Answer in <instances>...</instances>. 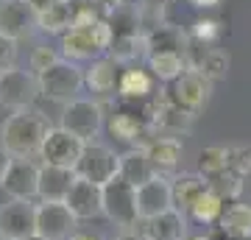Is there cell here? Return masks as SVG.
<instances>
[{"instance_id":"cell-35","label":"cell","mask_w":251,"mask_h":240,"mask_svg":"<svg viewBox=\"0 0 251 240\" xmlns=\"http://www.w3.org/2000/svg\"><path fill=\"white\" fill-rule=\"evenodd\" d=\"M229 168L237 176H251V145L240 142V145H229Z\"/></svg>"},{"instance_id":"cell-25","label":"cell","mask_w":251,"mask_h":240,"mask_svg":"<svg viewBox=\"0 0 251 240\" xmlns=\"http://www.w3.org/2000/svg\"><path fill=\"white\" fill-rule=\"evenodd\" d=\"M120 176H123L128 185L143 187L145 182H151V179L159 176V173L153 168L148 151H145L143 145H137V148H128L126 154H120Z\"/></svg>"},{"instance_id":"cell-11","label":"cell","mask_w":251,"mask_h":240,"mask_svg":"<svg viewBox=\"0 0 251 240\" xmlns=\"http://www.w3.org/2000/svg\"><path fill=\"white\" fill-rule=\"evenodd\" d=\"M39 31V11L31 0H0V34L20 42Z\"/></svg>"},{"instance_id":"cell-33","label":"cell","mask_w":251,"mask_h":240,"mask_svg":"<svg viewBox=\"0 0 251 240\" xmlns=\"http://www.w3.org/2000/svg\"><path fill=\"white\" fill-rule=\"evenodd\" d=\"M243 187H246V182H243V176H237L234 170H226V173H221V176L209 179V190H212L215 196L224 198L226 204H234V201L240 198Z\"/></svg>"},{"instance_id":"cell-1","label":"cell","mask_w":251,"mask_h":240,"mask_svg":"<svg viewBox=\"0 0 251 240\" xmlns=\"http://www.w3.org/2000/svg\"><path fill=\"white\" fill-rule=\"evenodd\" d=\"M50 126L39 112L34 109H20L11 112L3 123H0V142L11 157L20 160H34L42 151V142H45Z\"/></svg>"},{"instance_id":"cell-18","label":"cell","mask_w":251,"mask_h":240,"mask_svg":"<svg viewBox=\"0 0 251 240\" xmlns=\"http://www.w3.org/2000/svg\"><path fill=\"white\" fill-rule=\"evenodd\" d=\"M64 204L73 210V215L78 221H90V218H98L103 215V187L92 185L87 179H75L70 196Z\"/></svg>"},{"instance_id":"cell-8","label":"cell","mask_w":251,"mask_h":240,"mask_svg":"<svg viewBox=\"0 0 251 240\" xmlns=\"http://www.w3.org/2000/svg\"><path fill=\"white\" fill-rule=\"evenodd\" d=\"M165 92H168V98H171L179 109H184L187 115L196 117L198 112H204L209 98H212V81L206 79V76H201V73H196V70H187L181 79L173 81Z\"/></svg>"},{"instance_id":"cell-36","label":"cell","mask_w":251,"mask_h":240,"mask_svg":"<svg viewBox=\"0 0 251 240\" xmlns=\"http://www.w3.org/2000/svg\"><path fill=\"white\" fill-rule=\"evenodd\" d=\"M59 59H62V51H53V48H48V45H39V48H34V53H31L28 70H34L36 76H39V73H45L48 67H53Z\"/></svg>"},{"instance_id":"cell-10","label":"cell","mask_w":251,"mask_h":240,"mask_svg":"<svg viewBox=\"0 0 251 240\" xmlns=\"http://www.w3.org/2000/svg\"><path fill=\"white\" fill-rule=\"evenodd\" d=\"M75 173L78 179H87L92 185L103 187L120 176V154H115L109 145H100V142H87Z\"/></svg>"},{"instance_id":"cell-26","label":"cell","mask_w":251,"mask_h":240,"mask_svg":"<svg viewBox=\"0 0 251 240\" xmlns=\"http://www.w3.org/2000/svg\"><path fill=\"white\" fill-rule=\"evenodd\" d=\"M148 70H151L153 79L165 81V84H173V81L181 79L190 67H187L184 53H176V51H159V53L148 56Z\"/></svg>"},{"instance_id":"cell-43","label":"cell","mask_w":251,"mask_h":240,"mask_svg":"<svg viewBox=\"0 0 251 240\" xmlns=\"http://www.w3.org/2000/svg\"><path fill=\"white\" fill-rule=\"evenodd\" d=\"M212 240H237V238H229V235H224L221 229H215V235H212Z\"/></svg>"},{"instance_id":"cell-29","label":"cell","mask_w":251,"mask_h":240,"mask_svg":"<svg viewBox=\"0 0 251 240\" xmlns=\"http://www.w3.org/2000/svg\"><path fill=\"white\" fill-rule=\"evenodd\" d=\"M73 28V3L70 0H62L50 9L39 11V31L42 34H59L64 36Z\"/></svg>"},{"instance_id":"cell-47","label":"cell","mask_w":251,"mask_h":240,"mask_svg":"<svg viewBox=\"0 0 251 240\" xmlns=\"http://www.w3.org/2000/svg\"><path fill=\"white\" fill-rule=\"evenodd\" d=\"M0 240H9V238H3V235H0Z\"/></svg>"},{"instance_id":"cell-12","label":"cell","mask_w":251,"mask_h":240,"mask_svg":"<svg viewBox=\"0 0 251 240\" xmlns=\"http://www.w3.org/2000/svg\"><path fill=\"white\" fill-rule=\"evenodd\" d=\"M78 229V218L64 201H39L36 207V235L45 240H70Z\"/></svg>"},{"instance_id":"cell-23","label":"cell","mask_w":251,"mask_h":240,"mask_svg":"<svg viewBox=\"0 0 251 240\" xmlns=\"http://www.w3.org/2000/svg\"><path fill=\"white\" fill-rule=\"evenodd\" d=\"M171 185H173V204H176V210L184 213V215H187L190 210H193V204L209 190V182H206L198 170L196 173H176V176H171Z\"/></svg>"},{"instance_id":"cell-40","label":"cell","mask_w":251,"mask_h":240,"mask_svg":"<svg viewBox=\"0 0 251 240\" xmlns=\"http://www.w3.org/2000/svg\"><path fill=\"white\" fill-rule=\"evenodd\" d=\"M115 240H145V238L137 229H120V235H117Z\"/></svg>"},{"instance_id":"cell-34","label":"cell","mask_w":251,"mask_h":240,"mask_svg":"<svg viewBox=\"0 0 251 240\" xmlns=\"http://www.w3.org/2000/svg\"><path fill=\"white\" fill-rule=\"evenodd\" d=\"M224 34V26L218 20H196L193 28H190V39L201 45H215Z\"/></svg>"},{"instance_id":"cell-13","label":"cell","mask_w":251,"mask_h":240,"mask_svg":"<svg viewBox=\"0 0 251 240\" xmlns=\"http://www.w3.org/2000/svg\"><path fill=\"white\" fill-rule=\"evenodd\" d=\"M39 168L34 160H20L14 157L6 170V176L0 182L3 193L9 198H20V201H34L39 198Z\"/></svg>"},{"instance_id":"cell-44","label":"cell","mask_w":251,"mask_h":240,"mask_svg":"<svg viewBox=\"0 0 251 240\" xmlns=\"http://www.w3.org/2000/svg\"><path fill=\"white\" fill-rule=\"evenodd\" d=\"M109 6H112V9H117V6H126V3H128V0H106Z\"/></svg>"},{"instance_id":"cell-16","label":"cell","mask_w":251,"mask_h":240,"mask_svg":"<svg viewBox=\"0 0 251 240\" xmlns=\"http://www.w3.org/2000/svg\"><path fill=\"white\" fill-rule=\"evenodd\" d=\"M137 210H140V221L145 218H156L176 210L173 204V185L168 176H153L143 187H137Z\"/></svg>"},{"instance_id":"cell-37","label":"cell","mask_w":251,"mask_h":240,"mask_svg":"<svg viewBox=\"0 0 251 240\" xmlns=\"http://www.w3.org/2000/svg\"><path fill=\"white\" fill-rule=\"evenodd\" d=\"M14 62H17V42L0 34V73L14 67Z\"/></svg>"},{"instance_id":"cell-42","label":"cell","mask_w":251,"mask_h":240,"mask_svg":"<svg viewBox=\"0 0 251 240\" xmlns=\"http://www.w3.org/2000/svg\"><path fill=\"white\" fill-rule=\"evenodd\" d=\"M224 0H193V6L196 9H215V6H221Z\"/></svg>"},{"instance_id":"cell-28","label":"cell","mask_w":251,"mask_h":240,"mask_svg":"<svg viewBox=\"0 0 251 240\" xmlns=\"http://www.w3.org/2000/svg\"><path fill=\"white\" fill-rule=\"evenodd\" d=\"M218 229L237 240H251V204H229Z\"/></svg>"},{"instance_id":"cell-30","label":"cell","mask_w":251,"mask_h":240,"mask_svg":"<svg viewBox=\"0 0 251 240\" xmlns=\"http://www.w3.org/2000/svg\"><path fill=\"white\" fill-rule=\"evenodd\" d=\"M224 213H226V201L221 196H215L212 190H206L204 196L193 204V210L187 215L196 223H201V226H218L221 218H224Z\"/></svg>"},{"instance_id":"cell-7","label":"cell","mask_w":251,"mask_h":240,"mask_svg":"<svg viewBox=\"0 0 251 240\" xmlns=\"http://www.w3.org/2000/svg\"><path fill=\"white\" fill-rule=\"evenodd\" d=\"M131 107L134 109H128V107L115 109V112L109 115V120H106V129H109V134H112L115 140L137 148V142L145 145V142L153 137V126H151V120L145 117L143 104H131Z\"/></svg>"},{"instance_id":"cell-9","label":"cell","mask_w":251,"mask_h":240,"mask_svg":"<svg viewBox=\"0 0 251 240\" xmlns=\"http://www.w3.org/2000/svg\"><path fill=\"white\" fill-rule=\"evenodd\" d=\"M84 148H87V142L70 134L67 129L62 126H50V132H48L45 142H42V151H39V160L42 165H59V168H78L81 157H84Z\"/></svg>"},{"instance_id":"cell-19","label":"cell","mask_w":251,"mask_h":240,"mask_svg":"<svg viewBox=\"0 0 251 240\" xmlns=\"http://www.w3.org/2000/svg\"><path fill=\"white\" fill-rule=\"evenodd\" d=\"M78 173L73 168L42 165L39 168V201H67Z\"/></svg>"},{"instance_id":"cell-14","label":"cell","mask_w":251,"mask_h":240,"mask_svg":"<svg viewBox=\"0 0 251 240\" xmlns=\"http://www.w3.org/2000/svg\"><path fill=\"white\" fill-rule=\"evenodd\" d=\"M36 207L39 204L20 198H9L6 204H0V235L9 240L36 235Z\"/></svg>"},{"instance_id":"cell-27","label":"cell","mask_w":251,"mask_h":240,"mask_svg":"<svg viewBox=\"0 0 251 240\" xmlns=\"http://www.w3.org/2000/svg\"><path fill=\"white\" fill-rule=\"evenodd\" d=\"M148 39V51L151 53H159V51H176V53H184L190 45V36L181 31V28L171 26V23H165V26L153 28L145 34Z\"/></svg>"},{"instance_id":"cell-46","label":"cell","mask_w":251,"mask_h":240,"mask_svg":"<svg viewBox=\"0 0 251 240\" xmlns=\"http://www.w3.org/2000/svg\"><path fill=\"white\" fill-rule=\"evenodd\" d=\"M23 240H45L42 235H28V238H23Z\"/></svg>"},{"instance_id":"cell-31","label":"cell","mask_w":251,"mask_h":240,"mask_svg":"<svg viewBox=\"0 0 251 240\" xmlns=\"http://www.w3.org/2000/svg\"><path fill=\"white\" fill-rule=\"evenodd\" d=\"M112 6L106 0H78L73 3V28H87V26H98L103 20H109Z\"/></svg>"},{"instance_id":"cell-6","label":"cell","mask_w":251,"mask_h":240,"mask_svg":"<svg viewBox=\"0 0 251 240\" xmlns=\"http://www.w3.org/2000/svg\"><path fill=\"white\" fill-rule=\"evenodd\" d=\"M39 76L25 67H9L0 73V107L20 112V109H31L34 101L39 98Z\"/></svg>"},{"instance_id":"cell-41","label":"cell","mask_w":251,"mask_h":240,"mask_svg":"<svg viewBox=\"0 0 251 240\" xmlns=\"http://www.w3.org/2000/svg\"><path fill=\"white\" fill-rule=\"evenodd\" d=\"M56 3H62V0H31V6H34L36 11H45V9H50V6H56Z\"/></svg>"},{"instance_id":"cell-20","label":"cell","mask_w":251,"mask_h":240,"mask_svg":"<svg viewBox=\"0 0 251 240\" xmlns=\"http://www.w3.org/2000/svg\"><path fill=\"white\" fill-rule=\"evenodd\" d=\"M117 98L123 104H145L153 98V76L151 70H143L140 64L123 67L120 84H117Z\"/></svg>"},{"instance_id":"cell-15","label":"cell","mask_w":251,"mask_h":240,"mask_svg":"<svg viewBox=\"0 0 251 240\" xmlns=\"http://www.w3.org/2000/svg\"><path fill=\"white\" fill-rule=\"evenodd\" d=\"M184 59H187L190 70L206 76L212 84L226 79V73H229V53L224 48H218V45H201V42L190 39L187 51H184Z\"/></svg>"},{"instance_id":"cell-45","label":"cell","mask_w":251,"mask_h":240,"mask_svg":"<svg viewBox=\"0 0 251 240\" xmlns=\"http://www.w3.org/2000/svg\"><path fill=\"white\" fill-rule=\"evenodd\" d=\"M187 240H212V235H196V238H187Z\"/></svg>"},{"instance_id":"cell-4","label":"cell","mask_w":251,"mask_h":240,"mask_svg":"<svg viewBox=\"0 0 251 240\" xmlns=\"http://www.w3.org/2000/svg\"><path fill=\"white\" fill-rule=\"evenodd\" d=\"M59 126L81 137L84 142H92L100 134V129L106 126V109L95 98H75L62 109Z\"/></svg>"},{"instance_id":"cell-5","label":"cell","mask_w":251,"mask_h":240,"mask_svg":"<svg viewBox=\"0 0 251 240\" xmlns=\"http://www.w3.org/2000/svg\"><path fill=\"white\" fill-rule=\"evenodd\" d=\"M103 218L112 221L120 229H134L140 223V210H137V187L128 185L123 176L112 179L103 185Z\"/></svg>"},{"instance_id":"cell-39","label":"cell","mask_w":251,"mask_h":240,"mask_svg":"<svg viewBox=\"0 0 251 240\" xmlns=\"http://www.w3.org/2000/svg\"><path fill=\"white\" fill-rule=\"evenodd\" d=\"M11 160H14V157H11V154L3 148V142H0V182H3V176H6V170H9Z\"/></svg>"},{"instance_id":"cell-32","label":"cell","mask_w":251,"mask_h":240,"mask_svg":"<svg viewBox=\"0 0 251 240\" xmlns=\"http://www.w3.org/2000/svg\"><path fill=\"white\" fill-rule=\"evenodd\" d=\"M229 168V148L226 145H206L204 151L198 154V173L209 182V179L226 173Z\"/></svg>"},{"instance_id":"cell-2","label":"cell","mask_w":251,"mask_h":240,"mask_svg":"<svg viewBox=\"0 0 251 240\" xmlns=\"http://www.w3.org/2000/svg\"><path fill=\"white\" fill-rule=\"evenodd\" d=\"M112 42H115V28L109 26V20L87 28H70L62 36V56L70 62H95L109 56Z\"/></svg>"},{"instance_id":"cell-38","label":"cell","mask_w":251,"mask_h":240,"mask_svg":"<svg viewBox=\"0 0 251 240\" xmlns=\"http://www.w3.org/2000/svg\"><path fill=\"white\" fill-rule=\"evenodd\" d=\"M70 240H103V238H100L98 232H92V229H81V226H78V229H75V232L70 235Z\"/></svg>"},{"instance_id":"cell-22","label":"cell","mask_w":251,"mask_h":240,"mask_svg":"<svg viewBox=\"0 0 251 240\" xmlns=\"http://www.w3.org/2000/svg\"><path fill=\"white\" fill-rule=\"evenodd\" d=\"M120 64L112 59V56H103V59H95L90 62V67L84 70V81L90 92H98V95H117V84H120Z\"/></svg>"},{"instance_id":"cell-21","label":"cell","mask_w":251,"mask_h":240,"mask_svg":"<svg viewBox=\"0 0 251 240\" xmlns=\"http://www.w3.org/2000/svg\"><path fill=\"white\" fill-rule=\"evenodd\" d=\"M148 157H151L153 168L159 176L165 173H173V170L181 165V157H184V145H181L179 137H171V134H165V137H151V140L143 145Z\"/></svg>"},{"instance_id":"cell-17","label":"cell","mask_w":251,"mask_h":240,"mask_svg":"<svg viewBox=\"0 0 251 240\" xmlns=\"http://www.w3.org/2000/svg\"><path fill=\"white\" fill-rule=\"evenodd\" d=\"M145 240H187V215L171 210L156 218H145L134 226Z\"/></svg>"},{"instance_id":"cell-24","label":"cell","mask_w":251,"mask_h":240,"mask_svg":"<svg viewBox=\"0 0 251 240\" xmlns=\"http://www.w3.org/2000/svg\"><path fill=\"white\" fill-rule=\"evenodd\" d=\"M109 56H112L120 67H134V64H140L143 59L148 62V56H151L148 39H145L143 31H140V34H117L112 48H109Z\"/></svg>"},{"instance_id":"cell-3","label":"cell","mask_w":251,"mask_h":240,"mask_svg":"<svg viewBox=\"0 0 251 240\" xmlns=\"http://www.w3.org/2000/svg\"><path fill=\"white\" fill-rule=\"evenodd\" d=\"M87 87L84 81V67H78V62H70V59H59L53 67H48L45 73H39V92L45 95L48 101H56L67 107L70 101L78 98V92Z\"/></svg>"}]
</instances>
